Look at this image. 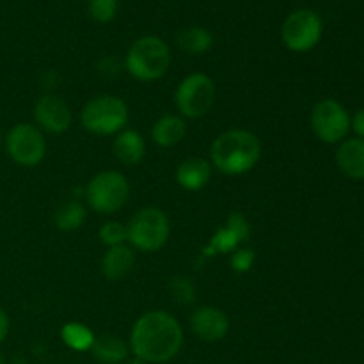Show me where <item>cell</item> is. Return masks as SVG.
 <instances>
[{"label":"cell","instance_id":"obj_11","mask_svg":"<svg viewBox=\"0 0 364 364\" xmlns=\"http://www.w3.org/2000/svg\"><path fill=\"white\" fill-rule=\"evenodd\" d=\"M36 127L43 134L63 135L66 134L73 123V112L70 105L57 95H45L34 105Z\"/></svg>","mask_w":364,"mask_h":364},{"label":"cell","instance_id":"obj_5","mask_svg":"<svg viewBox=\"0 0 364 364\" xmlns=\"http://www.w3.org/2000/svg\"><path fill=\"white\" fill-rule=\"evenodd\" d=\"M130 181L119 171H102L87 181L84 188L85 203L100 215H114L130 199Z\"/></svg>","mask_w":364,"mask_h":364},{"label":"cell","instance_id":"obj_22","mask_svg":"<svg viewBox=\"0 0 364 364\" xmlns=\"http://www.w3.org/2000/svg\"><path fill=\"white\" fill-rule=\"evenodd\" d=\"M240 244L242 242L240 238H238V235L235 233L231 228H228L226 224H223V226L212 235L208 245L203 249V256H206V258H213V256L231 255L235 249L240 247Z\"/></svg>","mask_w":364,"mask_h":364},{"label":"cell","instance_id":"obj_26","mask_svg":"<svg viewBox=\"0 0 364 364\" xmlns=\"http://www.w3.org/2000/svg\"><path fill=\"white\" fill-rule=\"evenodd\" d=\"M256 262L255 249L238 247L230 255V267L235 274H247Z\"/></svg>","mask_w":364,"mask_h":364},{"label":"cell","instance_id":"obj_32","mask_svg":"<svg viewBox=\"0 0 364 364\" xmlns=\"http://www.w3.org/2000/svg\"><path fill=\"white\" fill-rule=\"evenodd\" d=\"M0 142H4V132H2V127H0Z\"/></svg>","mask_w":364,"mask_h":364},{"label":"cell","instance_id":"obj_4","mask_svg":"<svg viewBox=\"0 0 364 364\" xmlns=\"http://www.w3.org/2000/svg\"><path fill=\"white\" fill-rule=\"evenodd\" d=\"M130 121L127 102L116 95H100L89 100L80 112V124L85 132L98 137H110L124 130Z\"/></svg>","mask_w":364,"mask_h":364},{"label":"cell","instance_id":"obj_1","mask_svg":"<svg viewBox=\"0 0 364 364\" xmlns=\"http://www.w3.org/2000/svg\"><path fill=\"white\" fill-rule=\"evenodd\" d=\"M128 345L132 355L148 364L169 363L183 347V329L173 315L153 309L135 320Z\"/></svg>","mask_w":364,"mask_h":364},{"label":"cell","instance_id":"obj_3","mask_svg":"<svg viewBox=\"0 0 364 364\" xmlns=\"http://www.w3.org/2000/svg\"><path fill=\"white\" fill-rule=\"evenodd\" d=\"M171 48L159 36L137 38L124 55V70L139 82L160 80L169 71Z\"/></svg>","mask_w":364,"mask_h":364},{"label":"cell","instance_id":"obj_17","mask_svg":"<svg viewBox=\"0 0 364 364\" xmlns=\"http://www.w3.org/2000/svg\"><path fill=\"white\" fill-rule=\"evenodd\" d=\"M187 135V123L180 114H164L153 123L151 139L159 148H174Z\"/></svg>","mask_w":364,"mask_h":364},{"label":"cell","instance_id":"obj_15","mask_svg":"<svg viewBox=\"0 0 364 364\" xmlns=\"http://www.w3.org/2000/svg\"><path fill=\"white\" fill-rule=\"evenodd\" d=\"M135 262H137L135 249H132L130 245L123 244L117 245V247H109L102 258V272L107 281L116 283V281H121L127 276H130V272L135 267Z\"/></svg>","mask_w":364,"mask_h":364},{"label":"cell","instance_id":"obj_18","mask_svg":"<svg viewBox=\"0 0 364 364\" xmlns=\"http://www.w3.org/2000/svg\"><path fill=\"white\" fill-rule=\"evenodd\" d=\"M92 358L100 364H121L130 358V345L117 334H100L91 348Z\"/></svg>","mask_w":364,"mask_h":364},{"label":"cell","instance_id":"obj_23","mask_svg":"<svg viewBox=\"0 0 364 364\" xmlns=\"http://www.w3.org/2000/svg\"><path fill=\"white\" fill-rule=\"evenodd\" d=\"M167 291H169L171 299L180 306H191L196 301V287L192 283L191 277L187 276H176L167 283Z\"/></svg>","mask_w":364,"mask_h":364},{"label":"cell","instance_id":"obj_9","mask_svg":"<svg viewBox=\"0 0 364 364\" xmlns=\"http://www.w3.org/2000/svg\"><path fill=\"white\" fill-rule=\"evenodd\" d=\"M323 36V21L313 9H297L281 25V41L290 52H311Z\"/></svg>","mask_w":364,"mask_h":364},{"label":"cell","instance_id":"obj_24","mask_svg":"<svg viewBox=\"0 0 364 364\" xmlns=\"http://www.w3.org/2000/svg\"><path fill=\"white\" fill-rule=\"evenodd\" d=\"M98 237L107 249L127 244V224L119 223V220H107V223L102 224V228H100Z\"/></svg>","mask_w":364,"mask_h":364},{"label":"cell","instance_id":"obj_12","mask_svg":"<svg viewBox=\"0 0 364 364\" xmlns=\"http://www.w3.org/2000/svg\"><path fill=\"white\" fill-rule=\"evenodd\" d=\"M191 331L205 343H217L230 333V318L215 306H199L191 315Z\"/></svg>","mask_w":364,"mask_h":364},{"label":"cell","instance_id":"obj_14","mask_svg":"<svg viewBox=\"0 0 364 364\" xmlns=\"http://www.w3.org/2000/svg\"><path fill=\"white\" fill-rule=\"evenodd\" d=\"M336 166L347 178L364 180V139L350 137L340 142L336 149Z\"/></svg>","mask_w":364,"mask_h":364},{"label":"cell","instance_id":"obj_31","mask_svg":"<svg viewBox=\"0 0 364 364\" xmlns=\"http://www.w3.org/2000/svg\"><path fill=\"white\" fill-rule=\"evenodd\" d=\"M0 364H6V355H4L2 350H0Z\"/></svg>","mask_w":364,"mask_h":364},{"label":"cell","instance_id":"obj_13","mask_svg":"<svg viewBox=\"0 0 364 364\" xmlns=\"http://www.w3.org/2000/svg\"><path fill=\"white\" fill-rule=\"evenodd\" d=\"M212 164L203 156H191L185 159L180 166L176 167V183L187 192H199L210 183L212 178Z\"/></svg>","mask_w":364,"mask_h":364},{"label":"cell","instance_id":"obj_6","mask_svg":"<svg viewBox=\"0 0 364 364\" xmlns=\"http://www.w3.org/2000/svg\"><path fill=\"white\" fill-rule=\"evenodd\" d=\"M128 244L141 252H156L169 242L171 220L164 210L144 206L127 224Z\"/></svg>","mask_w":364,"mask_h":364},{"label":"cell","instance_id":"obj_30","mask_svg":"<svg viewBox=\"0 0 364 364\" xmlns=\"http://www.w3.org/2000/svg\"><path fill=\"white\" fill-rule=\"evenodd\" d=\"M121 364H148V363L142 361V359H139V358H135V355H130L127 361H123Z\"/></svg>","mask_w":364,"mask_h":364},{"label":"cell","instance_id":"obj_21","mask_svg":"<svg viewBox=\"0 0 364 364\" xmlns=\"http://www.w3.org/2000/svg\"><path fill=\"white\" fill-rule=\"evenodd\" d=\"M60 340L73 352H91L96 334L85 323L68 322L60 329Z\"/></svg>","mask_w":364,"mask_h":364},{"label":"cell","instance_id":"obj_8","mask_svg":"<svg viewBox=\"0 0 364 364\" xmlns=\"http://www.w3.org/2000/svg\"><path fill=\"white\" fill-rule=\"evenodd\" d=\"M6 153L21 167H36L46 156L45 134L32 123H16L4 135Z\"/></svg>","mask_w":364,"mask_h":364},{"label":"cell","instance_id":"obj_25","mask_svg":"<svg viewBox=\"0 0 364 364\" xmlns=\"http://www.w3.org/2000/svg\"><path fill=\"white\" fill-rule=\"evenodd\" d=\"M87 7L92 20L98 23H110L116 18L119 2L117 0H89Z\"/></svg>","mask_w":364,"mask_h":364},{"label":"cell","instance_id":"obj_16","mask_svg":"<svg viewBox=\"0 0 364 364\" xmlns=\"http://www.w3.org/2000/svg\"><path fill=\"white\" fill-rule=\"evenodd\" d=\"M112 153L123 166H137L146 156V141L137 130L124 128L112 142Z\"/></svg>","mask_w":364,"mask_h":364},{"label":"cell","instance_id":"obj_27","mask_svg":"<svg viewBox=\"0 0 364 364\" xmlns=\"http://www.w3.org/2000/svg\"><path fill=\"white\" fill-rule=\"evenodd\" d=\"M224 224H226L228 228H231V230L238 235V238H240L242 244H244V242H247L249 237H251V224H249L247 217H245L244 213L231 212L230 215H228L226 223Z\"/></svg>","mask_w":364,"mask_h":364},{"label":"cell","instance_id":"obj_2","mask_svg":"<svg viewBox=\"0 0 364 364\" xmlns=\"http://www.w3.org/2000/svg\"><path fill=\"white\" fill-rule=\"evenodd\" d=\"M262 159L258 135L242 128L226 130L213 139L210 146V164L226 176H242L256 167Z\"/></svg>","mask_w":364,"mask_h":364},{"label":"cell","instance_id":"obj_10","mask_svg":"<svg viewBox=\"0 0 364 364\" xmlns=\"http://www.w3.org/2000/svg\"><path fill=\"white\" fill-rule=\"evenodd\" d=\"M309 124L316 139L326 144H340L350 132V114L333 98H323L313 105Z\"/></svg>","mask_w":364,"mask_h":364},{"label":"cell","instance_id":"obj_19","mask_svg":"<svg viewBox=\"0 0 364 364\" xmlns=\"http://www.w3.org/2000/svg\"><path fill=\"white\" fill-rule=\"evenodd\" d=\"M85 219H87V208L82 205L78 199H70L57 206L55 213H53V223H55L57 230L64 231V233H71L84 226Z\"/></svg>","mask_w":364,"mask_h":364},{"label":"cell","instance_id":"obj_20","mask_svg":"<svg viewBox=\"0 0 364 364\" xmlns=\"http://www.w3.org/2000/svg\"><path fill=\"white\" fill-rule=\"evenodd\" d=\"M178 46L191 55H203L213 46V34L205 27H188L176 38Z\"/></svg>","mask_w":364,"mask_h":364},{"label":"cell","instance_id":"obj_7","mask_svg":"<svg viewBox=\"0 0 364 364\" xmlns=\"http://www.w3.org/2000/svg\"><path fill=\"white\" fill-rule=\"evenodd\" d=\"M217 98V87L206 73H191L178 84L174 105L183 119H201L212 110Z\"/></svg>","mask_w":364,"mask_h":364},{"label":"cell","instance_id":"obj_29","mask_svg":"<svg viewBox=\"0 0 364 364\" xmlns=\"http://www.w3.org/2000/svg\"><path fill=\"white\" fill-rule=\"evenodd\" d=\"M11 331V320L9 315L6 313V309L0 308V343H4Z\"/></svg>","mask_w":364,"mask_h":364},{"label":"cell","instance_id":"obj_28","mask_svg":"<svg viewBox=\"0 0 364 364\" xmlns=\"http://www.w3.org/2000/svg\"><path fill=\"white\" fill-rule=\"evenodd\" d=\"M350 130H354V134L359 139H364V109H359L354 116L350 117Z\"/></svg>","mask_w":364,"mask_h":364}]
</instances>
